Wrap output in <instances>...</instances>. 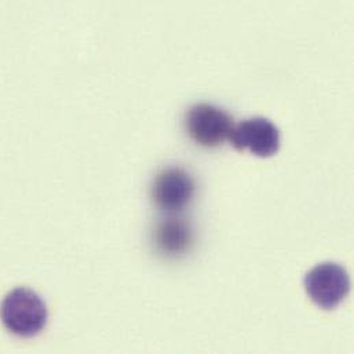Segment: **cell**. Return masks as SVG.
Segmentation results:
<instances>
[{
  "label": "cell",
  "mask_w": 354,
  "mask_h": 354,
  "mask_svg": "<svg viewBox=\"0 0 354 354\" xmlns=\"http://www.w3.org/2000/svg\"><path fill=\"white\" fill-rule=\"evenodd\" d=\"M47 306L33 291L17 288L1 302L0 319L4 327L19 337L28 338L39 334L47 323Z\"/></svg>",
  "instance_id": "6da1fadb"
},
{
  "label": "cell",
  "mask_w": 354,
  "mask_h": 354,
  "mask_svg": "<svg viewBox=\"0 0 354 354\" xmlns=\"http://www.w3.org/2000/svg\"><path fill=\"white\" fill-rule=\"evenodd\" d=\"M187 136L203 148H216L230 138L233 119L223 109L211 104L193 105L185 118Z\"/></svg>",
  "instance_id": "7a4b0ae2"
},
{
  "label": "cell",
  "mask_w": 354,
  "mask_h": 354,
  "mask_svg": "<svg viewBox=\"0 0 354 354\" xmlns=\"http://www.w3.org/2000/svg\"><path fill=\"white\" fill-rule=\"evenodd\" d=\"M305 290L317 306L331 310L348 297L351 279L342 265L323 262L305 276Z\"/></svg>",
  "instance_id": "3957f363"
},
{
  "label": "cell",
  "mask_w": 354,
  "mask_h": 354,
  "mask_svg": "<svg viewBox=\"0 0 354 354\" xmlns=\"http://www.w3.org/2000/svg\"><path fill=\"white\" fill-rule=\"evenodd\" d=\"M194 244L192 226L182 218L169 216L159 222L153 232V245L156 252L167 259L185 257Z\"/></svg>",
  "instance_id": "8992f818"
},
{
  "label": "cell",
  "mask_w": 354,
  "mask_h": 354,
  "mask_svg": "<svg viewBox=\"0 0 354 354\" xmlns=\"http://www.w3.org/2000/svg\"><path fill=\"white\" fill-rule=\"evenodd\" d=\"M196 193V185L189 173L171 167L160 171L152 185L155 204L169 214L180 212L186 208Z\"/></svg>",
  "instance_id": "5b68a950"
},
{
  "label": "cell",
  "mask_w": 354,
  "mask_h": 354,
  "mask_svg": "<svg viewBox=\"0 0 354 354\" xmlns=\"http://www.w3.org/2000/svg\"><path fill=\"white\" fill-rule=\"evenodd\" d=\"M230 142L237 151H250L258 158H272L280 149V131L265 118L243 120L233 127Z\"/></svg>",
  "instance_id": "277c9868"
}]
</instances>
